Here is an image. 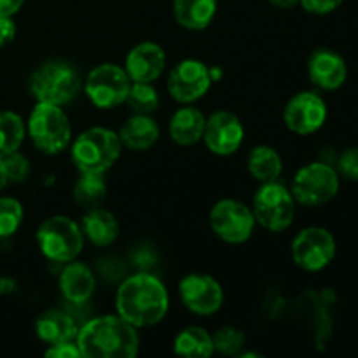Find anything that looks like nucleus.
<instances>
[{"label":"nucleus","instance_id":"5701e85b","mask_svg":"<svg viewBox=\"0 0 358 358\" xmlns=\"http://www.w3.org/2000/svg\"><path fill=\"white\" fill-rule=\"evenodd\" d=\"M77 324L69 313L62 310H48L35 320V334L45 345L59 341H72L77 334Z\"/></svg>","mask_w":358,"mask_h":358},{"label":"nucleus","instance_id":"c85d7f7f","mask_svg":"<svg viewBox=\"0 0 358 358\" xmlns=\"http://www.w3.org/2000/svg\"><path fill=\"white\" fill-rule=\"evenodd\" d=\"M24 219V210L20 199L13 196H0V240L14 236Z\"/></svg>","mask_w":358,"mask_h":358},{"label":"nucleus","instance_id":"20e7f679","mask_svg":"<svg viewBox=\"0 0 358 358\" xmlns=\"http://www.w3.org/2000/svg\"><path fill=\"white\" fill-rule=\"evenodd\" d=\"M24 124L27 136L35 149L45 156H58L65 152L73 138L69 114L59 105L35 101Z\"/></svg>","mask_w":358,"mask_h":358},{"label":"nucleus","instance_id":"f3484780","mask_svg":"<svg viewBox=\"0 0 358 358\" xmlns=\"http://www.w3.org/2000/svg\"><path fill=\"white\" fill-rule=\"evenodd\" d=\"M122 69L131 83H156L166 70V52L157 42H140L128 51Z\"/></svg>","mask_w":358,"mask_h":358},{"label":"nucleus","instance_id":"4c0bfd02","mask_svg":"<svg viewBox=\"0 0 358 358\" xmlns=\"http://www.w3.org/2000/svg\"><path fill=\"white\" fill-rule=\"evenodd\" d=\"M268 2L278 9H292V7L299 6V0H268Z\"/></svg>","mask_w":358,"mask_h":358},{"label":"nucleus","instance_id":"a878e982","mask_svg":"<svg viewBox=\"0 0 358 358\" xmlns=\"http://www.w3.org/2000/svg\"><path fill=\"white\" fill-rule=\"evenodd\" d=\"M108 194L107 182L100 173H79L72 189L73 201L84 210L101 206Z\"/></svg>","mask_w":358,"mask_h":358},{"label":"nucleus","instance_id":"bb28decb","mask_svg":"<svg viewBox=\"0 0 358 358\" xmlns=\"http://www.w3.org/2000/svg\"><path fill=\"white\" fill-rule=\"evenodd\" d=\"M27 138V124L14 110H0V156L20 150Z\"/></svg>","mask_w":358,"mask_h":358},{"label":"nucleus","instance_id":"4be33fe9","mask_svg":"<svg viewBox=\"0 0 358 358\" xmlns=\"http://www.w3.org/2000/svg\"><path fill=\"white\" fill-rule=\"evenodd\" d=\"M217 0H173V17L189 31H201L212 24L217 16Z\"/></svg>","mask_w":358,"mask_h":358},{"label":"nucleus","instance_id":"7c9ffc66","mask_svg":"<svg viewBox=\"0 0 358 358\" xmlns=\"http://www.w3.org/2000/svg\"><path fill=\"white\" fill-rule=\"evenodd\" d=\"M6 164L7 177H9V184H21V182L27 180L30 177V161L24 154H21L20 150H14V152L6 154V156H0Z\"/></svg>","mask_w":358,"mask_h":358},{"label":"nucleus","instance_id":"6e6552de","mask_svg":"<svg viewBox=\"0 0 358 358\" xmlns=\"http://www.w3.org/2000/svg\"><path fill=\"white\" fill-rule=\"evenodd\" d=\"M341 187V177L332 163L311 161L294 173L290 192L297 205L315 206L327 205L338 196Z\"/></svg>","mask_w":358,"mask_h":358},{"label":"nucleus","instance_id":"ddd939ff","mask_svg":"<svg viewBox=\"0 0 358 358\" xmlns=\"http://www.w3.org/2000/svg\"><path fill=\"white\" fill-rule=\"evenodd\" d=\"M178 297L185 310L198 317H212L224 306V289L206 273H189L178 282Z\"/></svg>","mask_w":358,"mask_h":358},{"label":"nucleus","instance_id":"9d476101","mask_svg":"<svg viewBox=\"0 0 358 358\" xmlns=\"http://www.w3.org/2000/svg\"><path fill=\"white\" fill-rule=\"evenodd\" d=\"M208 222L213 234L229 245L247 243L257 227L250 205L234 198H222L213 203Z\"/></svg>","mask_w":358,"mask_h":358},{"label":"nucleus","instance_id":"6ab92c4d","mask_svg":"<svg viewBox=\"0 0 358 358\" xmlns=\"http://www.w3.org/2000/svg\"><path fill=\"white\" fill-rule=\"evenodd\" d=\"M117 135L124 149L143 152L156 145L161 128L152 115L131 114L117 129Z\"/></svg>","mask_w":358,"mask_h":358},{"label":"nucleus","instance_id":"aec40b11","mask_svg":"<svg viewBox=\"0 0 358 358\" xmlns=\"http://www.w3.org/2000/svg\"><path fill=\"white\" fill-rule=\"evenodd\" d=\"M79 224L80 229H83L84 240L90 241L91 245L98 248L110 247L121 234L117 217L110 210L101 208V206L86 210Z\"/></svg>","mask_w":358,"mask_h":358},{"label":"nucleus","instance_id":"39448f33","mask_svg":"<svg viewBox=\"0 0 358 358\" xmlns=\"http://www.w3.org/2000/svg\"><path fill=\"white\" fill-rule=\"evenodd\" d=\"M28 90L35 101L65 105L72 103L83 90L80 73L72 63L63 59H49L31 72Z\"/></svg>","mask_w":358,"mask_h":358},{"label":"nucleus","instance_id":"cd10ccee","mask_svg":"<svg viewBox=\"0 0 358 358\" xmlns=\"http://www.w3.org/2000/svg\"><path fill=\"white\" fill-rule=\"evenodd\" d=\"M124 103L131 114L152 115L159 108L161 96L154 87V83H131Z\"/></svg>","mask_w":358,"mask_h":358},{"label":"nucleus","instance_id":"a211bd4d","mask_svg":"<svg viewBox=\"0 0 358 358\" xmlns=\"http://www.w3.org/2000/svg\"><path fill=\"white\" fill-rule=\"evenodd\" d=\"M58 287L63 299L72 304H86L96 290L93 269L80 261L65 262L58 276Z\"/></svg>","mask_w":358,"mask_h":358},{"label":"nucleus","instance_id":"4468645a","mask_svg":"<svg viewBox=\"0 0 358 358\" xmlns=\"http://www.w3.org/2000/svg\"><path fill=\"white\" fill-rule=\"evenodd\" d=\"M329 108L318 91H299L283 107V122L287 129L299 136H308L324 128Z\"/></svg>","mask_w":358,"mask_h":358},{"label":"nucleus","instance_id":"0eeeda50","mask_svg":"<svg viewBox=\"0 0 358 358\" xmlns=\"http://www.w3.org/2000/svg\"><path fill=\"white\" fill-rule=\"evenodd\" d=\"M296 206L290 189L280 180H273L259 184L250 208L257 226L269 233H283L294 224Z\"/></svg>","mask_w":358,"mask_h":358},{"label":"nucleus","instance_id":"ea45409f","mask_svg":"<svg viewBox=\"0 0 358 358\" xmlns=\"http://www.w3.org/2000/svg\"><path fill=\"white\" fill-rule=\"evenodd\" d=\"M222 69H220V66H215V65H212L210 66V77H212V80L213 83H217V80H220V77H222Z\"/></svg>","mask_w":358,"mask_h":358},{"label":"nucleus","instance_id":"a19ab883","mask_svg":"<svg viewBox=\"0 0 358 358\" xmlns=\"http://www.w3.org/2000/svg\"><path fill=\"white\" fill-rule=\"evenodd\" d=\"M217 2H219V0H217Z\"/></svg>","mask_w":358,"mask_h":358},{"label":"nucleus","instance_id":"c756f323","mask_svg":"<svg viewBox=\"0 0 358 358\" xmlns=\"http://www.w3.org/2000/svg\"><path fill=\"white\" fill-rule=\"evenodd\" d=\"M212 339L215 353H220V355L226 357L238 355L245 348V343H247L245 332L233 327V325H222V327H219L212 334Z\"/></svg>","mask_w":358,"mask_h":358},{"label":"nucleus","instance_id":"b1692460","mask_svg":"<svg viewBox=\"0 0 358 358\" xmlns=\"http://www.w3.org/2000/svg\"><path fill=\"white\" fill-rule=\"evenodd\" d=\"M248 173L259 182H273L278 180L283 173V159L278 150L271 145H255L252 147L247 156Z\"/></svg>","mask_w":358,"mask_h":358},{"label":"nucleus","instance_id":"72a5a7b5","mask_svg":"<svg viewBox=\"0 0 358 358\" xmlns=\"http://www.w3.org/2000/svg\"><path fill=\"white\" fill-rule=\"evenodd\" d=\"M44 355L48 358H77L80 357V352L76 345V339H72V341H59L55 345H48Z\"/></svg>","mask_w":358,"mask_h":358},{"label":"nucleus","instance_id":"58836bf2","mask_svg":"<svg viewBox=\"0 0 358 358\" xmlns=\"http://www.w3.org/2000/svg\"><path fill=\"white\" fill-rule=\"evenodd\" d=\"M9 185V177H7V171H6V164H3V159L0 157V192Z\"/></svg>","mask_w":358,"mask_h":358},{"label":"nucleus","instance_id":"9b49d317","mask_svg":"<svg viewBox=\"0 0 358 358\" xmlns=\"http://www.w3.org/2000/svg\"><path fill=\"white\" fill-rule=\"evenodd\" d=\"M338 254L334 234L322 226L301 229L290 245V255L297 268L308 273H318L331 266Z\"/></svg>","mask_w":358,"mask_h":358},{"label":"nucleus","instance_id":"f704fd0d","mask_svg":"<svg viewBox=\"0 0 358 358\" xmlns=\"http://www.w3.org/2000/svg\"><path fill=\"white\" fill-rule=\"evenodd\" d=\"M17 28L13 16H0V48L10 44L16 38Z\"/></svg>","mask_w":358,"mask_h":358},{"label":"nucleus","instance_id":"423d86ee","mask_svg":"<svg viewBox=\"0 0 358 358\" xmlns=\"http://www.w3.org/2000/svg\"><path fill=\"white\" fill-rule=\"evenodd\" d=\"M35 241L41 254L48 261L58 264L76 261L86 245L80 224L63 213H56L42 220L35 233Z\"/></svg>","mask_w":358,"mask_h":358},{"label":"nucleus","instance_id":"2f4dec72","mask_svg":"<svg viewBox=\"0 0 358 358\" xmlns=\"http://www.w3.org/2000/svg\"><path fill=\"white\" fill-rule=\"evenodd\" d=\"M336 170L346 180H358V145L348 147L336 157Z\"/></svg>","mask_w":358,"mask_h":358},{"label":"nucleus","instance_id":"f257e3e1","mask_svg":"<svg viewBox=\"0 0 358 358\" xmlns=\"http://www.w3.org/2000/svg\"><path fill=\"white\" fill-rule=\"evenodd\" d=\"M114 306L115 313L133 327H154L161 324L170 311V292L156 275L138 271L119 283Z\"/></svg>","mask_w":358,"mask_h":358},{"label":"nucleus","instance_id":"412c9836","mask_svg":"<svg viewBox=\"0 0 358 358\" xmlns=\"http://www.w3.org/2000/svg\"><path fill=\"white\" fill-rule=\"evenodd\" d=\"M206 117L199 108L182 105L168 121V135L177 145L191 147L203 140Z\"/></svg>","mask_w":358,"mask_h":358},{"label":"nucleus","instance_id":"e433bc0d","mask_svg":"<svg viewBox=\"0 0 358 358\" xmlns=\"http://www.w3.org/2000/svg\"><path fill=\"white\" fill-rule=\"evenodd\" d=\"M16 290L17 285L13 278H7V276L0 278V294H14Z\"/></svg>","mask_w":358,"mask_h":358},{"label":"nucleus","instance_id":"c9c22d12","mask_svg":"<svg viewBox=\"0 0 358 358\" xmlns=\"http://www.w3.org/2000/svg\"><path fill=\"white\" fill-rule=\"evenodd\" d=\"M24 0H0V16H14L20 13Z\"/></svg>","mask_w":358,"mask_h":358},{"label":"nucleus","instance_id":"f8f14e48","mask_svg":"<svg viewBox=\"0 0 358 358\" xmlns=\"http://www.w3.org/2000/svg\"><path fill=\"white\" fill-rule=\"evenodd\" d=\"M210 65L196 58H185L178 62L168 72V94L180 105H192L201 100L212 87Z\"/></svg>","mask_w":358,"mask_h":358},{"label":"nucleus","instance_id":"f03ea898","mask_svg":"<svg viewBox=\"0 0 358 358\" xmlns=\"http://www.w3.org/2000/svg\"><path fill=\"white\" fill-rule=\"evenodd\" d=\"M76 345L84 358H133L140 352V336L117 313L101 315L77 329Z\"/></svg>","mask_w":358,"mask_h":358},{"label":"nucleus","instance_id":"473e14b6","mask_svg":"<svg viewBox=\"0 0 358 358\" xmlns=\"http://www.w3.org/2000/svg\"><path fill=\"white\" fill-rule=\"evenodd\" d=\"M345 0H299V6L315 16H327L343 6Z\"/></svg>","mask_w":358,"mask_h":358},{"label":"nucleus","instance_id":"2eb2a0df","mask_svg":"<svg viewBox=\"0 0 358 358\" xmlns=\"http://www.w3.org/2000/svg\"><path fill=\"white\" fill-rule=\"evenodd\" d=\"M245 142V126L231 110H217L206 117L203 143L212 154L229 157L241 149Z\"/></svg>","mask_w":358,"mask_h":358},{"label":"nucleus","instance_id":"7ed1b4c3","mask_svg":"<svg viewBox=\"0 0 358 358\" xmlns=\"http://www.w3.org/2000/svg\"><path fill=\"white\" fill-rule=\"evenodd\" d=\"M70 161L79 173L105 175L119 161L122 143L117 131L105 126H91L72 138Z\"/></svg>","mask_w":358,"mask_h":358},{"label":"nucleus","instance_id":"1a4fd4ad","mask_svg":"<svg viewBox=\"0 0 358 358\" xmlns=\"http://www.w3.org/2000/svg\"><path fill=\"white\" fill-rule=\"evenodd\" d=\"M131 79L115 63H100L83 79V91L91 105L100 110H112L122 105L128 96Z\"/></svg>","mask_w":358,"mask_h":358},{"label":"nucleus","instance_id":"dca6fc26","mask_svg":"<svg viewBox=\"0 0 358 358\" xmlns=\"http://www.w3.org/2000/svg\"><path fill=\"white\" fill-rule=\"evenodd\" d=\"M306 72L318 91H338L348 79V65L334 49L318 48L310 55Z\"/></svg>","mask_w":358,"mask_h":358},{"label":"nucleus","instance_id":"393cba45","mask_svg":"<svg viewBox=\"0 0 358 358\" xmlns=\"http://www.w3.org/2000/svg\"><path fill=\"white\" fill-rule=\"evenodd\" d=\"M173 353L189 358H210L215 353L212 334L205 327H199V325L184 327L175 336Z\"/></svg>","mask_w":358,"mask_h":358}]
</instances>
